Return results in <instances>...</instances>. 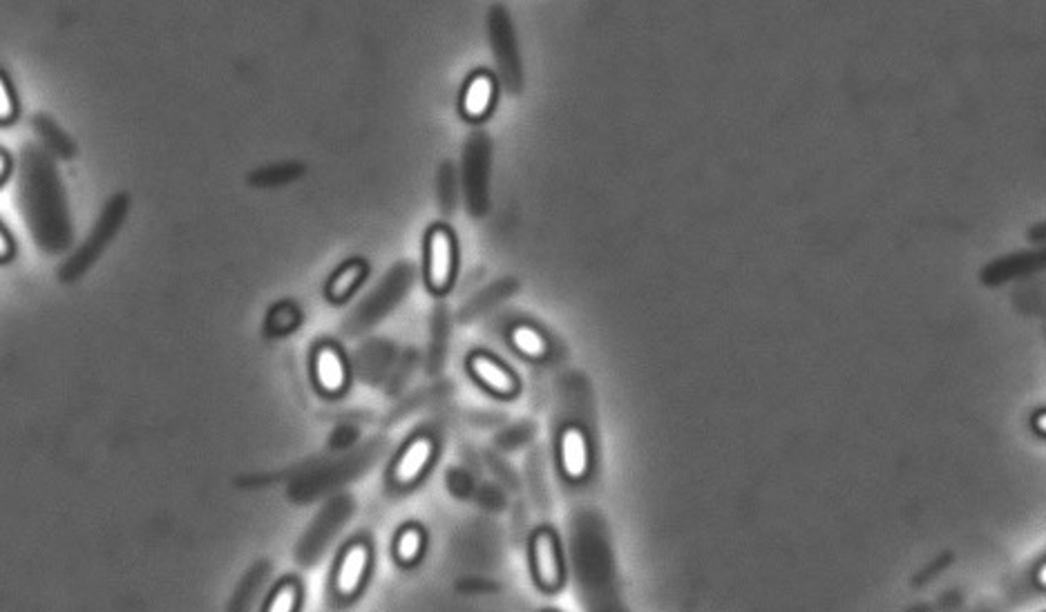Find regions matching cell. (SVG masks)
Segmentation results:
<instances>
[{
	"label": "cell",
	"instance_id": "9c48e42d",
	"mask_svg": "<svg viewBox=\"0 0 1046 612\" xmlns=\"http://www.w3.org/2000/svg\"><path fill=\"white\" fill-rule=\"evenodd\" d=\"M365 275H367V266H365V262H360V260H351L345 266H340V269L336 271V275L331 277L329 284H327L329 300H334V302L349 300L351 295L356 293L358 286L363 284Z\"/></svg>",
	"mask_w": 1046,
	"mask_h": 612
},
{
	"label": "cell",
	"instance_id": "ba28073f",
	"mask_svg": "<svg viewBox=\"0 0 1046 612\" xmlns=\"http://www.w3.org/2000/svg\"><path fill=\"white\" fill-rule=\"evenodd\" d=\"M367 563H369V550L363 543L351 545V548L345 552V557H342V561H340L338 575H336V590L342 597L354 595V592L360 588V583H363V577H365V570H367Z\"/></svg>",
	"mask_w": 1046,
	"mask_h": 612
},
{
	"label": "cell",
	"instance_id": "277c9868",
	"mask_svg": "<svg viewBox=\"0 0 1046 612\" xmlns=\"http://www.w3.org/2000/svg\"><path fill=\"white\" fill-rule=\"evenodd\" d=\"M313 374L325 394H340L347 387V362L334 344H320L313 356Z\"/></svg>",
	"mask_w": 1046,
	"mask_h": 612
},
{
	"label": "cell",
	"instance_id": "e0dca14e",
	"mask_svg": "<svg viewBox=\"0 0 1046 612\" xmlns=\"http://www.w3.org/2000/svg\"><path fill=\"white\" fill-rule=\"evenodd\" d=\"M1035 581H1038L1040 588L1046 590V561L1038 568V572H1035Z\"/></svg>",
	"mask_w": 1046,
	"mask_h": 612
},
{
	"label": "cell",
	"instance_id": "6da1fadb",
	"mask_svg": "<svg viewBox=\"0 0 1046 612\" xmlns=\"http://www.w3.org/2000/svg\"><path fill=\"white\" fill-rule=\"evenodd\" d=\"M425 280L436 293L450 289L456 271V242L448 226H434L425 244Z\"/></svg>",
	"mask_w": 1046,
	"mask_h": 612
},
{
	"label": "cell",
	"instance_id": "5bb4252c",
	"mask_svg": "<svg viewBox=\"0 0 1046 612\" xmlns=\"http://www.w3.org/2000/svg\"><path fill=\"white\" fill-rule=\"evenodd\" d=\"M16 114V103H14V97H12V90H9L7 85V79L0 81V119H3V123L12 121Z\"/></svg>",
	"mask_w": 1046,
	"mask_h": 612
},
{
	"label": "cell",
	"instance_id": "52a82bcc",
	"mask_svg": "<svg viewBox=\"0 0 1046 612\" xmlns=\"http://www.w3.org/2000/svg\"><path fill=\"white\" fill-rule=\"evenodd\" d=\"M494 90L497 88H494V79L488 72L472 74L461 97V112L465 119L479 121L486 117L494 103Z\"/></svg>",
	"mask_w": 1046,
	"mask_h": 612
},
{
	"label": "cell",
	"instance_id": "7c38bea8",
	"mask_svg": "<svg viewBox=\"0 0 1046 612\" xmlns=\"http://www.w3.org/2000/svg\"><path fill=\"white\" fill-rule=\"evenodd\" d=\"M296 606H298L296 583H284V586L275 590V595L269 601V608H266V612H293L296 610Z\"/></svg>",
	"mask_w": 1046,
	"mask_h": 612
},
{
	"label": "cell",
	"instance_id": "8fae6325",
	"mask_svg": "<svg viewBox=\"0 0 1046 612\" xmlns=\"http://www.w3.org/2000/svg\"><path fill=\"white\" fill-rule=\"evenodd\" d=\"M423 550V532L418 528H405L396 539V557L403 563L416 561Z\"/></svg>",
	"mask_w": 1046,
	"mask_h": 612
},
{
	"label": "cell",
	"instance_id": "7a4b0ae2",
	"mask_svg": "<svg viewBox=\"0 0 1046 612\" xmlns=\"http://www.w3.org/2000/svg\"><path fill=\"white\" fill-rule=\"evenodd\" d=\"M532 575L544 590L553 592L564 583V561H561L559 541L553 530H539L530 541Z\"/></svg>",
	"mask_w": 1046,
	"mask_h": 612
},
{
	"label": "cell",
	"instance_id": "30bf717a",
	"mask_svg": "<svg viewBox=\"0 0 1046 612\" xmlns=\"http://www.w3.org/2000/svg\"><path fill=\"white\" fill-rule=\"evenodd\" d=\"M510 340L515 344V349L528 358H544L548 353V340L535 327H528V324H519V327L512 329Z\"/></svg>",
	"mask_w": 1046,
	"mask_h": 612
},
{
	"label": "cell",
	"instance_id": "8992f818",
	"mask_svg": "<svg viewBox=\"0 0 1046 612\" xmlns=\"http://www.w3.org/2000/svg\"><path fill=\"white\" fill-rule=\"evenodd\" d=\"M432 454H434V443L430 441V438H427V436L414 438V441L403 449V454L398 456V461L394 465V472H392L394 481L398 485H412V483H416L418 478L423 476V472L427 470V465H430Z\"/></svg>",
	"mask_w": 1046,
	"mask_h": 612
},
{
	"label": "cell",
	"instance_id": "9a60e30c",
	"mask_svg": "<svg viewBox=\"0 0 1046 612\" xmlns=\"http://www.w3.org/2000/svg\"><path fill=\"white\" fill-rule=\"evenodd\" d=\"M9 255H12V242H9L7 233L3 231V233H0V260L7 262Z\"/></svg>",
	"mask_w": 1046,
	"mask_h": 612
},
{
	"label": "cell",
	"instance_id": "ac0fdd59",
	"mask_svg": "<svg viewBox=\"0 0 1046 612\" xmlns=\"http://www.w3.org/2000/svg\"><path fill=\"white\" fill-rule=\"evenodd\" d=\"M0 159H3V179H5V177H7V157L3 155Z\"/></svg>",
	"mask_w": 1046,
	"mask_h": 612
},
{
	"label": "cell",
	"instance_id": "3957f363",
	"mask_svg": "<svg viewBox=\"0 0 1046 612\" xmlns=\"http://www.w3.org/2000/svg\"><path fill=\"white\" fill-rule=\"evenodd\" d=\"M559 458H561V470L570 478V481H582L591 467V447H588V438L579 427H566L561 432L559 441Z\"/></svg>",
	"mask_w": 1046,
	"mask_h": 612
},
{
	"label": "cell",
	"instance_id": "5b68a950",
	"mask_svg": "<svg viewBox=\"0 0 1046 612\" xmlns=\"http://www.w3.org/2000/svg\"><path fill=\"white\" fill-rule=\"evenodd\" d=\"M470 371L483 387L492 391V394L503 396V398L517 394L519 382H517L515 374H512L510 369L503 367L499 360L488 356V353H474V356L470 358Z\"/></svg>",
	"mask_w": 1046,
	"mask_h": 612
},
{
	"label": "cell",
	"instance_id": "2e32d148",
	"mask_svg": "<svg viewBox=\"0 0 1046 612\" xmlns=\"http://www.w3.org/2000/svg\"><path fill=\"white\" fill-rule=\"evenodd\" d=\"M1033 429H1035V432H1038V434L1046 436V411H1040V414L1033 418Z\"/></svg>",
	"mask_w": 1046,
	"mask_h": 612
},
{
	"label": "cell",
	"instance_id": "4fadbf2b",
	"mask_svg": "<svg viewBox=\"0 0 1046 612\" xmlns=\"http://www.w3.org/2000/svg\"><path fill=\"white\" fill-rule=\"evenodd\" d=\"M298 320H300V315H298V309H296V306L282 304V306H278V309H273L271 318H269V327H271L273 331L287 333V331H291V329H296V327H298Z\"/></svg>",
	"mask_w": 1046,
	"mask_h": 612
}]
</instances>
